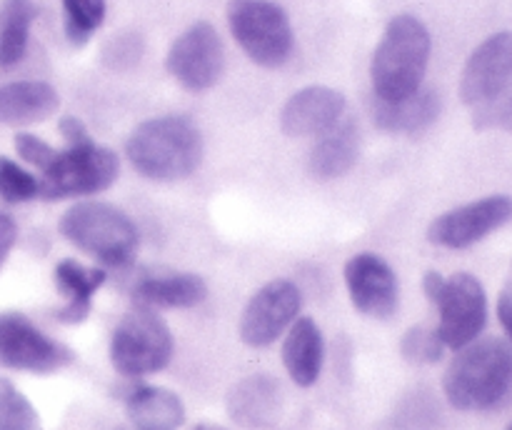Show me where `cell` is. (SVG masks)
Segmentation results:
<instances>
[{
	"instance_id": "34",
	"label": "cell",
	"mask_w": 512,
	"mask_h": 430,
	"mask_svg": "<svg viewBox=\"0 0 512 430\" xmlns=\"http://www.w3.org/2000/svg\"><path fill=\"white\" fill-rule=\"evenodd\" d=\"M498 320L503 325L508 343L512 345V285H505L498 298Z\"/></svg>"
},
{
	"instance_id": "3",
	"label": "cell",
	"mask_w": 512,
	"mask_h": 430,
	"mask_svg": "<svg viewBox=\"0 0 512 430\" xmlns=\"http://www.w3.org/2000/svg\"><path fill=\"white\" fill-rule=\"evenodd\" d=\"M430 40L428 28L415 15H395L385 28L370 63V83L380 103H400L423 88L428 70Z\"/></svg>"
},
{
	"instance_id": "15",
	"label": "cell",
	"mask_w": 512,
	"mask_h": 430,
	"mask_svg": "<svg viewBox=\"0 0 512 430\" xmlns=\"http://www.w3.org/2000/svg\"><path fill=\"white\" fill-rule=\"evenodd\" d=\"M345 95L328 85H308L290 95L280 110V128L290 138L325 135L343 120Z\"/></svg>"
},
{
	"instance_id": "7",
	"label": "cell",
	"mask_w": 512,
	"mask_h": 430,
	"mask_svg": "<svg viewBox=\"0 0 512 430\" xmlns=\"http://www.w3.org/2000/svg\"><path fill=\"white\" fill-rule=\"evenodd\" d=\"M228 25L243 53L263 68H280L293 55V25L273 0H228Z\"/></svg>"
},
{
	"instance_id": "33",
	"label": "cell",
	"mask_w": 512,
	"mask_h": 430,
	"mask_svg": "<svg viewBox=\"0 0 512 430\" xmlns=\"http://www.w3.org/2000/svg\"><path fill=\"white\" fill-rule=\"evenodd\" d=\"M60 133H63V138L68 140L70 145H80V143H88L90 135L88 130H85L83 120L73 118V115H68V118L60 120Z\"/></svg>"
},
{
	"instance_id": "28",
	"label": "cell",
	"mask_w": 512,
	"mask_h": 430,
	"mask_svg": "<svg viewBox=\"0 0 512 430\" xmlns=\"http://www.w3.org/2000/svg\"><path fill=\"white\" fill-rule=\"evenodd\" d=\"M403 355L405 360H410V363H418V365H428V363H438L440 358H443V340H440L438 330L433 328H423V325H418V328H410L408 333L403 335Z\"/></svg>"
},
{
	"instance_id": "8",
	"label": "cell",
	"mask_w": 512,
	"mask_h": 430,
	"mask_svg": "<svg viewBox=\"0 0 512 430\" xmlns=\"http://www.w3.org/2000/svg\"><path fill=\"white\" fill-rule=\"evenodd\" d=\"M120 173L118 155L93 140L58 150L53 163L43 170L40 195L45 200L80 198L108 190Z\"/></svg>"
},
{
	"instance_id": "24",
	"label": "cell",
	"mask_w": 512,
	"mask_h": 430,
	"mask_svg": "<svg viewBox=\"0 0 512 430\" xmlns=\"http://www.w3.org/2000/svg\"><path fill=\"white\" fill-rule=\"evenodd\" d=\"M33 18V0H3V8H0V68H13L23 60Z\"/></svg>"
},
{
	"instance_id": "37",
	"label": "cell",
	"mask_w": 512,
	"mask_h": 430,
	"mask_svg": "<svg viewBox=\"0 0 512 430\" xmlns=\"http://www.w3.org/2000/svg\"><path fill=\"white\" fill-rule=\"evenodd\" d=\"M118 430H125V428H118Z\"/></svg>"
},
{
	"instance_id": "26",
	"label": "cell",
	"mask_w": 512,
	"mask_h": 430,
	"mask_svg": "<svg viewBox=\"0 0 512 430\" xmlns=\"http://www.w3.org/2000/svg\"><path fill=\"white\" fill-rule=\"evenodd\" d=\"M0 430H40L38 410L8 378H0Z\"/></svg>"
},
{
	"instance_id": "22",
	"label": "cell",
	"mask_w": 512,
	"mask_h": 430,
	"mask_svg": "<svg viewBox=\"0 0 512 430\" xmlns=\"http://www.w3.org/2000/svg\"><path fill=\"white\" fill-rule=\"evenodd\" d=\"M360 135L355 123H338L310 150V173L320 180L343 178L358 163Z\"/></svg>"
},
{
	"instance_id": "12",
	"label": "cell",
	"mask_w": 512,
	"mask_h": 430,
	"mask_svg": "<svg viewBox=\"0 0 512 430\" xmlns=\"http://www.w3.org/2000/svg\"><path fill=\"white\" fill-rule=\"evenodd\" d=\"M0 360L8 368L28 373H53L73 360L65 345L45 335L23 313L0 315Z\"/></svg>"
},
{
	"instance_id": "10",
	"label": "cell",
	"mask_w": 512,
	"mask_h": 430,
	"mask_svg": "<svg viewBox=\"0 0 512 430\" xmlns=\"http://www.w3.org/2000/svg\"><path fill=\"white\" fill-rule=\"evenodd\" d=\"M303 293L288 278L265 283L248 300L240 318V338L250 348H268L298 320Z\"/></svg>"
},
{
	"instance_id": "25",
	"label": "cell",
	"mask_w": 512,
	"mask_h": 430,
	"mask_svg": "<svg viewBox=\"0 0 512 430\" xmlns=\"http://www.w3.org/2000/svg\"><path fill=\"white\" fill-rule=\"evenodd\" d=\"M65 35L73 45H85L105 20V0H63Z\"/></svg>"
},
{
	"instance_id": "14",
	"label": "cell",
	"mask_w": 512,
	"mask_h": 430,
	"mask_svg": "<svg viewBox=\"0 0 512 430\" xmlns=\"http://www.w3.org/2000/svg\"><path fill=\"white\" fill-rule=\"evenodd\" d=\"M345 285L350 300L363 315L385 320L395 315L400 303L398 275L385 258L375 253H358L345 263Z\"/></svg>"
},
{
	"instance_id": "23",
	"label": "cell",
	"mask_w": 512,
	"mask_h": 430,
	"mask_svg": "<svg viewBox=\"0 0 512 430\" xmlns=\"http://www.w3.org/2000/svg\"><path fill=\"white\" fill-rule=\"evenodd\" d=\"M440 115V98L435 90H423L410 95V98L400 100V103H375L373 118L388 133H403L415 135L423 133L425 128L438 120Z\"/></svg>"
},
{
	"instance_id": "4",
	"label": "cell",
	"mask_w": 512,
	"mask_h": 430,
	"mask_svg": "<svg viewBox=\"0 0 512 430\" xmlns=\"http://www.w3.org/2000/svg\"><path fill=\"white\" fill-rule=\"evenodd\" d=\"M60 235L103 265H128L138 253L140 235L133 218L110 203H75L60 215Z\"/></svg>"
},
{
	"instance_id": "32",
	"label": "cell",
	"mask_w": 512,
	"mask_h": 430,
	"mask_svg": "<svg viewBox=\"0 0 512 430\" xmlns=\"http://www.w3.org/2000/svg\"><path fill=\"white\" fill-rule=\"evenodd\" d=\"M15 240H18V225H15V220L10 218L8 213L0 210V268H3V263L8 260Z\"/></svg>"
},
{
	"instance_id": "13",
	"label": "cell",
	"mask_w": 512,
	"mask_h": 430,
	"mask_svg": "<svg viewBox=\"0 0 512 430\" xmlns=\"http://www.w3.org/2000/svg\"><path fill=\"white\" fill-rule=\"evenodd\" d=\"M512 88V30L490 35L473 50L460 78V98L470 108H483Z\"/></svg>"
},
{
	"instance_id": "20",
	"label": "cell",
	"mask_w": 512,
	"mask_h": 430,
	"mask_svg": "<svg viewBox=\"0 0 512 430\" xmlns=\"http://www.w3.org/2000/svg\"><path fill=\"white\" fill-rule=\"evenodd\" d=\"M55 288L65 298V305L58 310V318L63 323H80L88 318L90 300L98 293L100 285L105 283L103 268H85V265L75 263V260H60L55 265Z\"/></svg>"
},
{
	"instance_id": "18",
	"label": "cell",
	"mask_w": 512,
	"mask_h": 430,
	"mask_svg": "<svg viewBox=\"0 0 512 430\" xmlns=\"http://www.w3.org/2000/svg\"><path fill=\"white\" fill-rule=\"evenodd\" d=\"M325 340L313 318H298L290 325L283 343V363L288 375L300 388L318 383L323 373Z\"/></svg>"
},
{
	"instance_id": "11",
	"label": "cell",
	"mask_w": 512,
	"mask_h": 430,
	"mask_svg": "<svg viewBox=\"0 0 512 430\" xmlns=\"http://www.w3.org/2000/svg\"><path fill=\"white\" fill-rule=\"evenodd\" d=\"M512 220V198L510 195H488V198L473 200L468 205L448 210L430 223V243L440 248L463 250L480 243L495 233L498 228Z\"/></svg>"
},
{
	"instance_id": "1",
	"label": "cell",
	"mask_w": 512,
	"mask_h": 430,
	"mask_svg": "<svg viewBox=\"0 0 512 430\" xmlns=\"http://www.w3.org/2000/svg\"><path fill=\"white\" fill-rule=\"evenodd\" d=\"M125 153L143 178L175 183L198 170L203 160V135L185 115H160L130 133Z\"/></svg>"
},
{
	"instance_id": "17",
	"label": "cell",
	"mask_w": 512,
	"mask_h": 430,
	"mask_svg": "<svg viewBox=\"0 0 512 430\" xmlns=\"http://www.w3.org/2000/svg\"><path fill=\"white\" fill-rule=\"evenodd\" d=\"M58 90L43 80H15L0 88V123L23 128L43 123L58 110Z\"/></svg>"
},
{
	"instance_id": "6",
	"label": "cell",
	"mask_w": 512,
	"mask_h": 430,
	"mask_svg": "<svg viewBox=\"0 0 512 430\" xmlns=\"http://www.w3.org/2000/svg\"><path fill=\"white\" fill-rule=\"evenodd\" d=\"M175 350L168 323L153 308H133L120 318L110 338V363L125 378L160 373Z\"/></svg>"
},
{
	"instance_id": "5",
	"label": "cell",
	"mask_w": 512,
	"mask_h": 430,
	"mask_svg": "<svg viewBox=\"0 0 512 430\" xmlns=\"http://www.w3.org/2000/svg\"><path fill=\"white\" fill-rule=\"evenodd\" d=\"M423 288L440 313L435 330L445 348L463 350L480 338L488 323V295L475 275L455 273L445 278L430 270L423 278Z\"/></svg>"
},
{
	"instance_id": "2",
	"label": "cell",
	"mask_w": 512,
	"mask_h": 430,
	"mask_svg": "<svg viewBox=\"0 0 512 430\" xmlns=\"http://www.w3.org/2000/svg\"><path fill=\"white\" fill-rule=\"evenodd\" d=\"M445 398L458 410H495L512 398V345L485 338L465 345L443 378Z\"/></svg>"
},
{
	"instance_id": "27",
	"label": "cell",
	"mask_w": 512,
	"mask_h": 430,
	"mask_svg": "<svg viewBox=\"0 0 512 430\" xmlns=\"http://www.w3.org/2000/svg\"><path fill=\"white\" fill-rule=\"evenodd\" d=\"M40 195V180L10 158H0V198L8 203H25Z\"/></svg>"
},
{
	"instance_id": "21",
	"label": "cell",
	"mask_w": 512,
	"mask_h": 430,
	"mask_svg": "<svg viewBox=\"0 0 512 430\" xmlns=\"http://www.w3.org/2000/svg\"><path fill=\"white\" fill-rule=\"evenodd\" d=\"M128 415L135 430H178L185 420V405L173 390L143 385L128 395Z\"/></svg>"
},
{
	"instance_id": "19",
	"label": "cell",
	"mask_w": 512,
	"mask_h": 430,
	"mask_svg": "<svg viewBox=\"0 0 512 430\" xmlns=\"http://www.w3.org/2000/svg\"><path fill=\"white\" fill-rule=\"evenodd\" d=\"M143 308H195L208 295V285L195 273H168L143 278L133 290Z\"/></svg>"
},
{
	"instance_id": "16",
	"label": "cell",
	"mask_w": 512,
	"mask_h": 430,
	"mask_svg": "<svg viewBox=\"0 0 512 430\" xmlns=\"http://www.w3.org/2000/svg\"><path fill=\"white\" fill-rule=\"evenodd\" d=\"M283 388L268 373L238 380L228 393V415L245 430H268L283 415Z\"/></svg>"
},
{
	"instance_id": "36",
	"label": "cell",
	"mask_w": 512,
	"mask_h": 430,
	"mask_svg": "<svg viewBox=\"0 0 512 430\" xmlns=\"http://www.w3.org/2000/svg\"><path fill=\"white\" fill-rule=\"evenodd\" d=\"M505 430H512V423H510V425H508V428H505Z\"/></svg>"
},
{
	"instance_id": "30",
	"label": "cell",
	"mask_w": 512,
	"mask_h": 430,
	"mask_svg": "<svg viewBox=\"0 0 512 430\" xmlns=\"http://www.w3.org/2000/svg\"><path fill=\"white\" fill-rule=\"evenodd\" d=\"M475 125L478 128H503L512 133V88L490 105L475 110Z\"/></svg>"
},
{
	"instance_id": "9",
	"label": "cell",
	"mask_w": 512,
	"mask_h": 430,
	"mask_svg": "<svg viewBox=\"0 0 512 430\" xmlns=\"http://www.w3.org/2000/svg\"><path fill=\"white\" fill-rule=\"evenodd\" d=\"M165 65L185 90L203 93L213 88L225 68V48L218 30L205 20L193 23L170 45Z\"/></svg>"
},
{
	"instance_id": "35",
	"label": "cell",
	"mask_w": 512,
	"mask_h": 430,
	"mask_svg": "<svg viewBox=\"0 0 512 430\" xmlns=\"http://www.w3.org/2000/svg\"><path fill=\"white\" fill-rule=\"evenodd\" d=\"M193 430H228V428H223V425H215V423H198Z\"/></svg>"
},
{
	"instance_id": "29",
	"label": "cell",
	"mask_w": 512,
	"mask_h": 430,
	"mask_svg": "<svg viewBox=\"0 0 512 430\" xmlns=\"http://www.w3.org/2000/svg\"><path fill=\"white\" fill-rule=\"evenodd\" d=\"M15 150H18V155L25 160V163L35 165L38 170L48 168V165L55 160V155H58V150L50 148L43 138L30 133L15 135Z\"/></svg>"
},
{
	"instance_id": "31",
	"label": "cell",
	"mask_w": 512,
	"mask_h": 430,
	"mask_svg": "<svg viewBox=\"0 0 512 430\" xmlns=\"http://www.w3.org/2000/svg\"><path fill=\"white\" fill-rule=\"evenodd\" d=\"M140 50H143V43H140L138 35H120V38L110 40L108 50H105V60L115 68H125V65H133L140 58Z\"/></svg>"
}]
</instances>
